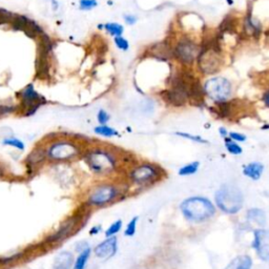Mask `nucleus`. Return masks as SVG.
<instances>
[{
    "mask_svg": "<svg viewBox=\"0 0 269 269\" xmlns=\"http://www.w3.org/2000/svg\"><path fill=\"white\" fill-rule=\"evenodd\" d=\"M220 134H222V136L223 137H225V136H227V131H225V129H223V127H221V129H220Z\"/></svg>",
    "mask_w": 269,
    "mask_h": 269,
    "instance_id": "obj_40",
    "label": "nucleus"
},
{
    "mask_svg": "<svg viewBox=\"0 0 269 269\" xmlns=\"http://www.w3.org/2000/svg\"><path fill=\"white\" fill-rule=\"evenodd\" d=\"M18 111V107L14 105H6V104H0V117L6 116L14 112Z\"/></svg>",
    "mask_w": 269,
    "mask_h": 269,
    "instance_id": "obj_32",
    "label": "nucleus"
},
{
    "mask_svg": "<svg viewBox=\"0 0 269 269\" xmlns=\"http://www.w3.org/2000/svg\"><path fill=\"white\" fill-rule=\"evenodd\" d=\"M119 196V189L115 185L105 184L96 187L87 197V204L101 207L115 201Z\"/></svg>",
    "mask_w": 269,
    "mask_h": 269,
    "instance_id": "obj_9",
    "label": "nucleus"
},
{
    "mask_svg": "<svg viewBox=\"0 0 269 269\" xmlns=\"http://www.w3.org/2000/svg\"><path fill=\"white\" fill-rule=\"evenodd\" d=\"M229 138H232L234 141H239V142H244L246 140V137L244 134H239V133H230Z\"/></svg>",
    "mask_w": 269,
    "mask_h": 269,
    "instance_id": "obj_36",
    "label": "nucleus"
},
{
    "mask_svg": "<svg viewBox=\"0 0 269 269\" xmlns=\"http://www.w3.org/2000/svg\"><path fill=\"white\" fill-rule=\"evenodd\" d=\"M118 251V240L116 235L106 238L103 242H101L97 247L95 248V254L97 255L99 259H111Z\"/></svg>",
    "mask_w": 269,
    "mask_h": 269,
    "instance_id": "obj_14",
    "label": "nucleus"
},
{
    "mask_svg": "<svg viewBox=\"0 0 269 269\" xmlns=\"http://www.w3.org/2000/svg\"><path fill=\"white\" fill-rule=\"evenodd\" d=\"M79 222L78 217H73L67 219L65 223L61 224V226L55 234L50 236L48 239L49 243H58L61 241H65L67 236H69L74 233V230L77 228V224Z\"/></svg>",
    "mask_w": 269,
    "mask_h": 269,
    "instance_id": "obj_13",
    "label": "nucleus"
},
{
    "mask_svg": "<svg viewBox=\"0 0 269 269\" xmlns=\"http://www.w3.org/2000/svg\"><path fill=\"white\" fill-rule=\"evenodd\" d=\"M95 133L97 134H100V136L102 137H105V138H112V137H115L118 134V132L113 129V127L108 126V125H99V126H96L94 129Z\"/></svg>",
    "mask_w": 269,
    "mask_h": 269,
    "instance_id": "obj_22",
    "label": "nucleus"
},
{
    "mask_svg": "<svg viewBox=\"0 0 269 269\" xmlns=\"http://www.w3.org/2000/svg\"><path fill=\"white\" fill-rule=\"evenodd\" d=\"M9 25L11 29L15 31H22L25 35L30 38H33V39H38L41 35L46 33L39 24L23 15L14 14Z\"/></svg>",
    "mask_w": 269,
    "mask_h": 269,
    "instance_id": "obj_11",
    "label": "nucleus"
},
{
    "mask_svg": "<svg viewBox=\"0 0 269 269\" xmlns=\"http://www.w3.org/2000/svg\"><path fill=\"white\" fill-rule=\"evenodd\" d=\"M85 161L89 168L97 175H110L116 169V159L110 151L95 150L85 156Z\"/></svg>",
    "mask_w": 269,
    "mask_h": 269,
    "instance_id": "obj_4",
    "label": "nucleus"
},
{
    "mask_svg": "<svg viewBox=\"0 0 269 269\" xmlns=\"http://www.w3.org/2000/svg\"><path fill=\"white\" fill-rule=\"evenodd\" d=\"M111 119V116L108 115V113L104 110H100L97 114V120L98 122L101 124V125H105L108 121H110Z\"/></svg>",
    "mask_w": 269,
    "mask_h": 269,
    "instance_id": "obj_33",
    "label": "nucleus"
},
{
    "mask_svg": "<svg viewBox=\"0 0 269 269\" xmlns=\"http://www.w3.org/2000/svg\"><path fill=\"white\" fill-rule=\"evenodd\" d=\"M201 52L199 44L188 37H183L172 47L174 58L184 66H190L198 60Z\"/></svg>",
    "mask_w": 269,
    "mask_h": 269,
    "instance_id": "obj_5",
    "label": "nucleus"
},
{
    "mask_svg": "<svg viewBox=\"0 0 269 269\" xmlns=\"http://www.w3.org/2000/svg\"><path fill=\"white\" fill-rule=\"evenodd\" d=\"M225 146L227 151L233 153V155H241L242 153V149L239 144L235 143V141H234L232 138H225Z\"/></svg>",
    "mask_w": 269,
    "mask_h": 269,
    "instance_id": "obj_24",
    "label": "nucleus"
},
{
    "mask_svg": "<svg viewBox=\"0 0 269 269\" xmlns=\"http://www.w3.org/2000/svg\"><path fill=\"white\" fill-rule=\"evenodd\" d=\"M124 21L126 24L129 25H133L137 22V17L134 15H125L124 16Z\"/></svg>",
    "mask_w": 269,
    "mask_h": 269,
    "instance_id": "obj_37",
    "label": "nucleus"
},
{
    "mask_svg": "<svg viewBox=\"0 0 269 269\" xmlns=\"http://www.w3.org/2000/svg\"><path fill=\"white\" fill-rule=\"evenodd\" d=\"M176 134H178V136L180 137H183V138H186V139H189L191 141H195V142H199V143H207L206 140L202 139L201 137L199 136H193V134H185V133H177Z\"/></svg>",
    "mask_w": 269,
    "mask_h": 269,
    "instance_id": "obj_34",
    "label": "nucleus"
},
{
    "mask_svg": "<svg viewBox=\"0 0 269 269\" xmlns=\"http://www.w3.org/2000/svg\"><path fill=\"white\" fill-rule=\"evenodd\" d=\"M244 198L239 187L233 184H224L216 193V203L225 214L234 215L242 208Z\"/></svg>",
    "mask_w": 269,
    "mask_h": 269,
    "instance_id": "obj_2",
    "label": "nucleus"
},
{
    "mask_svg": "<svg viewBox=\"0 0 269 269\" xmlns=\"http://www.w3.org/2000/svg\"><path fill=\"white\" fill-rule=\"evenodd\" d=\"M247 219L251 223L257 224L259 226H264L266 224V215L262 209L253 208L247 213Z\"/></svg>",
    "mask_w": 269,
    "mask_h": 269,
    "instance_id": "obj_19",
    "label": "nucleus"
},
{
    "mask_svg": "<svg viewBox=\"0 0 269 269\" xmlns=\"http://www.w3.org/2000/svg\"><path fill=\"white\" fill-rule=\"evenodd\" d=\"M252 247L263 261L269 260V233L264 229H258L254 232V240Z\"/></svg>",
    "mask_w": 269,
    "mask_h": 269,
    "instance_id": "obj_12",
    "label": "nucleus"
},
{
    "mask_svg": "<svg viewBox=\"0 0 269 269\" xmlns=\"http://www.w3.org/2000/svg\"><path fill=\"white\" fill-rule=\"evenodd\" d=\"M122 220H117V221H115L113 222L110 227H108L106 230H105V236L106 238H110V236H114V235H116L120 230L121 228H122Z\"/></svg>",
    "mask_w": 269,
    "mask_h": 269,
    "instance_id": "obj_25",
    "label": "nucleus"
},
{
    "mask_svg": "<svg viewBox=\"0 0 269 269\" xmlns=\"http://www.w3.org/2000/svg\"><path fill=\"white\" fill-rule=\"evenodd\" d=\"M180 208L184 217L191 222L205 221L216 213L214 204L202 197L188 198L182 202Z\"/></svg>",
    "mask_w": 269,
    "mask_h": 269,
    "instance_id": "obj_1",
    "label": "nucleus"
},
{
    "mask_svg": "<svg viewBox=\"0 0 269 269\" xmlns=\"http://www.w3.org/2000/svg\"><path fill=\"white\" fill-rule=\"evenodd\" d=\"M87 248H89V244L86 242V241H81V242H78L76 244V251L78 252L79 253L86 251Z\"/></svg>",
    "mask_w": 269,
    "mask_h": 269,
    "instance_id": "obj_35",
    "label": "nucleus"
},
{
    "mask_svg": "<svg viewBox=\"0 0 269 269\" xmlns=\"http://www.w3.org/2000/svg\"><path fill=\"white\" fill-rule=\"evenodd\" d=\"M44 157H47V151L42 152L40 151L36 150L28 157V161L30 162L31 165L38 164V163H40L42 161V160L44 159Z\"/></svg>",
    "mask_w": 269,
    "mask_h": 269,
    "instance_id": "obj_27",
    "label": "nucleus"
},
{
    "mask_svg": "<svg viewBox=\"0 0 269 269\" xmlns=\"http://www.w3.org/2000/svg\"><path fill=\"white\" fill-rule=\"evenodd\" d=\"M222 62L221 47L218 39L208 42L205 44L204 48H201L200 55L198 57V65L203 74H215L220 69Z\"/></svg>",
    "mask_w": 269,
    "mask_h": 269,
    "instance_id": "obj_3",
    "label": "nucleus"
},
{
    "mask_svg": "<svg viewBox=\"0 0 269 269\" xmlns=\"http://www.w3.org/2000/svg\"><path fill=\"white\" fill-rule=\"evenodd\" d=\"M97 5H98L97 0H80V2H79L80 9L83 11L93 10Z\"/></svg>",
    "mask_w": 269,
    "mask_h": 269,
    "instance_id": "obj_31",
    "label": "nucleus"
},
{
    "mask_svg": "<svg viewBox=\"0 0 269 269\" xmlns=\"http://www.w3.org/2000/svg\"><path fill=\"white\" fill-rule=\"evenodd\" d=\"M80 150L74 142L70 141H58L55 142L47 151V157L53 161H67L79 155Z\"/></svg>",
    "mask_w": 269,
    "mask_h": 269,
    "instance_id": "obj_8",
    "label": "nucleus"
},
{
    "mask_svg": "<svg viewBox=\"0 0 269 269\" xmlns=\"http://www.w3.org/2000/svg\"><path fill=\"white\" fill-rule=\"evenodd\" d=\"M199 166H200V163L197 162V161L184 165L183 168H181L180 169H179V175H180V176L194 175L198 171V169H199Z\"/></svg>",
    "mask_w": 269,
    "mask_h": 269,
    "instance_id": "obj_23",
    "label": "nucleus"
},
{
    "mask_svg": "<svg viewBox=\"0 0 269 269\" xmlns=\"http://www.w3.org/2000/svg\"><path fill=\"white\" fill-rule=\"evenodd\" d=\"M264 166L259 162H253L249 163L243 168V174L247 176L248 178L252 179V180H259L261 178L262 174H263Z\"/></svg>",
    "mask_w": 269,
    "mask_h": 269,
    "instance_id": "obj_17",
    "label": "nucleus"
},
{
    "mask_svg": "<svg viewBox=\"0 0 269 269\" xmlns=\"http://www.w3.org/2000/svg\"><path fill=\"white\" fill-rule=\"evenodd\" d=\"M74 267V255L69 252H61L54 260V269H72Z\"/></svg>",
    "mask_w": 269,
    "mask_h": 269,
    "instance_id": "obj_16",
    "label": "nucleus"
},
{
    "mask_svg": "<svg viewBox=\"0 0 269 269\" xmlns=\"http://www.w3.org/2000/svg\"><path fill=\"white\" fill-rule=\"evenodd\" d=\"M138 220H139L138 217H134L133 219L129 223H127L125 232H124V235H126V236L134 235V234H136V230H137Z\"/></svg>",
    "mask_w": 269,
    "mask_h": 269,
    "instance_id": "obj_28",
    "label": "nucleus"
},
{
    "mask_svg": "<svg viewBox=\"0 0 269 269\" xmlns=\"http://www.w3.org/2000/svg\"><path fill=\"white\" fill-rule=\"evenodd\" d=\"M204 93L216 102L227 101L233 93L232 83L223 77H215L205 82Z\"/></svg>",
    "mask_w": 269,
    "mask_h": 269,
    "instance_id": "obj_6",
    "label": "nucleus"
},
{
    "mask_svg": "<svg viewBox=\"0 0 269 269\" xmlns=\"http://www.w3.org/2000/svg\"><path fill=\"white\" fill-rule=\"evenodd\" d=\"M263 102L266 106L269 107V89L263 95Z\"/></svg>",
    "mask_w": 269,
    "mask_h": 269,
    "instance_id": "obj_39",
    "label": "nucleus"
},
{
    "mask_svg": "<svg viewBox=\"0 0 269 269\" xmlns=\"http://www.w3.org/2000/svg\"><path fill=\"white\" fill-rule=\"evenodd\" d=\"M149 53H150V56L153 57V58H156L158 60H162V61L174 58L172 48L166 42H159L153 44V46L151 47Z\"/></svg>",
    "mask_w": 269,
    "mask_h": 269,
    "instance_id": "obj_15",
    "label": "nucleus"
},
{
    "mask_svg": "<svg viewBox=\"0 0 269 269\" xmlns=\"http://www.w3.org/2000/svg\"><path fill=\"white\" fill-rule=\"evenodd\" d=\"M160 177H161V172H160L158 166L150 163L138 165L130 172L131 181L139 185L153 183L159 180Z\"/></svg>",
    "mask_w": 269,
    "mask_h": 269,
    "instance_id": "obj_10",
    "label": "nucleus"
},
{
    "mask_svg": "<svg viewBox=\"0 0 269 269\" xmlns=\"http://www.w3.org/2000/svg\"><path fill=\"white\" fill-rule=\"evenodd\" d=\"M103 29L107 32L108 34L114 37H118V36H122L124 28L123 25H121L120 23L117 22H107L103 24Z\"/></svg>",
    "mask_w": 269,
    "mask_h": 269,
    "instance_id": "obj_20",
    "label": "nucleus"
},
{
    "mask_svg": "<svg viewBox=\"0 0 269 269\" xmlns=\"http://www.w3.org/2000/svg\"><path fill=\"white\" fill-rule=\"evenodd\" d=\"M100 232H101V226H100V225H98V226H94L91 230H89V235H98Z\"/></svg>",
    "mask_w": 269,
    "mask_h": 269,
    "instance_id": "obj_38",
    "label": "nucleus"
},
{
    "mask_svg": "<svg viewBox=\"0 0 269 269\" xmlns=\"http://www.w3.org/2000/svg\"><path fill=\"white\" fill-rule=\"evenodd\" d=\"M13 16H14V13L0 8V24H9Z\"/></svg>",
    "mask_w": 269,
    "mask_h": 269,
    "instance_id": "obj_29",
    "label": "nucleus"
},
{
    "mask_svg": "<svg viewBox=\"0 0 269 269\" xmlns=\"http://www.w3.org/2000/svg\"><path fill=\"white\" fill-rule=\"evenodd\" d=\"M3 144L4 145H9V146H12L14 147V149L18 150V151H24V143L22 142L21 140H19L18 138H15V137H10V138H5L3 140Z\"/></svg>",
    "mask_w": 269,
    "mask_h": 269,
    "instance_id": "obj_26",
    "label": "nucleus"
},
{
    "mask_svg": "<svg viewBox=\"0 0 269 269\" xmlns=\"http://www.w3.org/2000/svg\"><path fill=\"white\" fill-rule=\"evenodd\" d=\"M115 44H116V47L123 50V52H126L127 50L130 49V43L129 41H127L124 37L122 36H118V37H115Z\"/></svg>",
    "mask_w": 269,
    "mask_h": 269,
    "instance_id": "obj_30",
    "label": "nucleus"
},
{
    "mask_svg": "<svg viewBox=\"0 0 269 269\" xmlns=\"http://www.w3.org/2000/svg\"><path fill=\"white\" fill-rule=\"evenodd\" d=\"M252 266V260L249 255H239L224 269H251Z\"/></svg>",
    "mask_w": 269,
    "mask_h": 269,
    "instance_id": "obj_18",
    "label": "nucleus"
},
{
    "mask_svg": "<svg viewBox=\"0 0 269 269\" xmlns=\"http://www.w3.org/2000/svg\"><path fill=\"white\" fill-rule=\"evenodd\" d=\"M19 97H20V108L22 110V115L25 117L33 116L39 110V107L43 103H46V99L36 91L33 84L27 85L22 91L19 92Z\"/></svg>",
    "mask_w": 269,
    "mask_h": 269,
    "instance_id": "obj_7",
    "label": "nucleus"
},
{
    "mask_svg": "<svg viewBox=\"0 0 269 269\" xmlns=\"http://www.w3.org/2000/svg\"><path fill=\"white\" fill-rule=\"evenodd\" d=\"M91 252H92L91 248H87L86 251L80 252L78 258H77L75 261L73 269H85L87 261L89 259V255H91Z\"/></svg>",
    "mask_w": 269,
    "mask_h": 269,
    "instance_id": "obj_21",
    "label": "nucleus"
}]
</instances>
